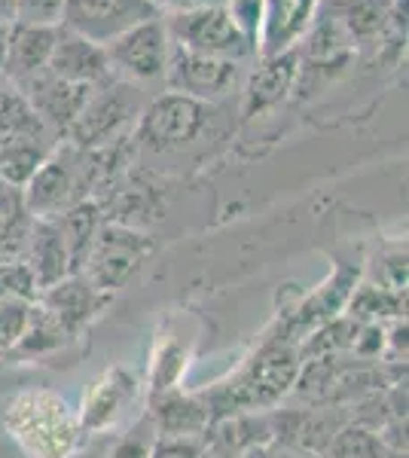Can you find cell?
Instances as JSON below:
<instances>
[{"mask_svg":"<svg viewBox=\"0 0 409 458\" xmlns=\"http://www.w3.org/2000/svg\"><path fill=\"white\" fill-rule=\"evenodd\" d=\"M300 367V345L285 343V339H269L239 376H233L229 382H223L211 394L202 397L211 422L223 416H235V412L275 410L290 394Z\"/></svg>","mask_w":409,"mask_h":458,"instance_id":"1","label":"cell"},{"mask_svg":"<svg viewBox=\"0 0 409 458\" xmlns=\"http://www.w3.org/2000/svg\"><path fill=\"white\" fill-rule=\"evenodd\" d=\"M95 183L98 174H95L92 150H80L68 141L43 157L31 181L21 187V199L34 220H55L58 214L86 202L89 187Z\"/></svg>","mask_w":409,"mask_h":458,"instance_id":"2","label":"cell"},{"mask_svg":"<svg viewBox=\"0 0 409 458\" xmlns=\"http://www.w3.org/2000/svg\"><path fill=\"white\" fill-rule=\"evenodd\" d=\"M171 43L190 49V53L223 58V62H235L254 55V47L248 43L235 21L229 19L226 6H205V10L192 13H171L166 21Z\"/></svg>","mask_w":409,"mask_h":458,"instance_id":"3","label":"cell"},{"mask_svg":"<svg viewBox=\"0 0 409 458\" xmlns=\"http://www.w3.org/2000/svg\"><path fill=\"white\" fill-rule=\"evenodd\" d=\"M147 254H150V239H147L144 233H138L135 226L101 224L80 276H83L95 291L110 293L129 282L132 272L138 269Z\"/></svg>","mask_w":409,"mask_h":458,"instance_id":"4","label":"cell"},{"mask_svg":"<svg viewBox=\"0 0 409 458\" xmlns=\"http://www.w3.org/2000/svg\"><path fill=\"white\" fill-rule=\"evenodd\" d=\"M159 16L162 10L156 0H68L62 13V28L98 47H107L129 28Z\"/></svg>","mask_w":409,"mask_h":458,"instance_id":"5","label":"cell"},{"mask_svg":"<svg viewBox=\"0 0 409 458\" xmlns=\"http://www.w3.org/2000/svg\"><path fill=\"white\" fill-rule=\"evenodd\" d=\"M208 123L205 101L187 98V95H159L141 110L138 141H144L150 150H175L190 144Z\"/></svg>","mask_w":409,"mask_h":458,"instance_id":"6","label":"cell"},{"mask_svg":"<svg viewBox=\"0 0 409 458\" xmlns=\"http://www.w3.org/2000/svg\"><path fill=\"white\" fill-rule=\"evenodd\" d=\"M141 110V101L135 95V89L116 83V86H104L92 89L89 101L80 110V116L73 120V125L64 135L73 147L80 150H95V147L107 144L110 138L120 135V129L132 120Z\"/></svg>","mask_w":409,"mask_h":458,"instance_id":"7","label":"cell"},{"mask_svg":"<svg viewBox=\"0 0 409 458\" xmlns=\"http://www.w3.org/2000/svg\"><path fill=\"white\" fill-rule=\"evenodd\" d=\"M168 47H171V37H168L166 19L159 16V19L141 21V25L129 28V31L120 34L116 40H110L107 47H104V53H107V62L114 64L116 71H123L125 77L150 83V80H159L162 73H166Z\"/></svg>","mask_w":409,"mask_h":458,"instance_id":"8","label":"cell"},{"mask_svg":"<svg viewBox=\"0 0 409 458\" xmlns=\"http://www.w3.org/2000/svg\"><path fill=\"white\" fill-rule=\"evenodd\" d=\"M235 73L239 64L235 62H223V58H208L199 53L171 43L168 47V62H166V86L177 95H187V98L208 101L217 98L235 83Z\"/></svg>","mask_w":409,"mask_h":458,"instance_id":"9","label":"cell"},{"mask_svg":"<svg viewBox=\"0 0 409 458\" xmlns=\"http://www.w3.org/2000/svg\"><path fill=\"white\" fill-rule=\"evenodd\" d=\"M47 73L58 80H68V83H83V86H101L107 83L110 62L107 53L98 43L86 40L80 34H71L58 25L55 47H52Z\"/></svg>","mask_w":409,"mask_h":458,"instance_id":"10","label":"cell"},{"mask_svg":"<svg viewBox=\"0 0 409 458\" xmlns=\"http://www.w3.org/2000/svg\"><path fill=\"white\" fill-rule=\"evenodd\" d=\"M25 92H28V105L37 116H40V123H49L55 125V129L68 131L73 120L80 116V110L89 101V95H92L95 86H83V83H68V80H58L52 77V73H37V77L25 80Z\"/></svg>","mask_w":409,"mask_h":458,"instance_id":"11","label":"cell"},{"mask_svg":"<svg viewBox=\"0 0 409 458\" xmlns=\"http://www.w3.org/2000/svg\"><path fill=\"white\" fill-rule=\"evenodd\" d=\"M205 458H239L254 446H272L266 412H235L208 425L202 434Z\"/></svg>","mask_w":409,"mask_h":458,"instance_id":"12","label":"cell"},{"mask_svg":"<svg viewBox=\"0 0 409 458\" xmlns=\"http://www.w3.org/2000/svg\"><path fill=\"white\" fill-rule=\"evenodd\" d=\"M296 80H300V53L287 49L281 55L266 58L263 68L251 73L248 89H244V116H257L281 105L294 92Z\"/></svg>","mask_w":409,"mask_h":458,"instance_id":"13","label":"cell"},{"mask_svg":"<svg viewBox=\"0 0 409 458\" xmlns=\"http://www.w3.org/2000/svg\"><path fill=\"white\" fill-rule=\"evenodd\" d=\"M58 28L49 25H10V40H6V55H4V68L13 80L25 83V80L37 77V73L47 71L52 47H55Z\"/></svg>","mask_w":409,"mask_h":458,"instance_id":"14","label":"cell"},{"mask_svg":"<svg viewBox=\"0 0 409 458\" xmlns=\"http://www.w3.org/2000/svg\"><path fill=\"white\" fill-rule=\"evenodd\" d=\"M107 297V293L95 291L92 284L86 282L83 276H68L64 282L47 287V291H40V302L47 312L55 318L58 324H62L64 334H77L80 327L92 318L95 312L101 309V300Z\"/></svg>","mask_w":409,"mask_h":458,"instance_id":"15","label":"cell"},{"mask_svg":"<svg viewBox=\"0 0 409 458\" xmlns=\"http://www.w3.org/2000/svg\"><path fill=\"white\" fill-rule=\"evenodd\" d=\"M318 10V0H266L263 28H260V53L263 58L281 55L306 34L311 16Z\"/></svg>","mask_w":409,"mask_h":458,"instance_id":"16","label":"cell"},{"mask_svg":"<svg viewBox=\"0 0 409 458\" xmlns=\"http://www.w3.org/2000/svg\"><path fill=\"white\" fill-rule=\"evenodd\" d=\"M25 263L31 266L40 291H47V287L73 276L68 248H64V239H62V233H58L55 220H34L31 224V235H28V248H25Z\"/></svg>","mask_w":409,"mask_h":458,"instance_id":"17","label":"cell"},{"mask_svg":"<svg viewBox=\"0 0 409 458\" xmlns=\"http://www.w3.org/2000/svg\"><path fill=\"white\" fill-rule=\"evenodd\" d=\"M156 428L159 437H202L211 425L208 406L202 397L187 394H162L156 401Z\"/></svg>","mask_w":409,"mask_h":458,"instance_id":"18","label":"cell"},{"mask_svg":"<svg viewBox=\"0 0 409 458\" xmlns=\"http://www.w3.org/2000/svg\"><path fill=\"white\" fill-rule=\"evenodd\" d=\"M55 226L64 239V248H68L71 272L73 276H80V272H83L89 248H92L95 235H98V229H101V205L92 202V199H86V202L73 205L71 211L58 214Z\"/></svg>","mask_w":409,"mask_h":458,"instance_id":"19","label":"cell"},{"mask_svg":"<svg viewBox=\"0 0 409 458\" xmlns=\"http://www.w3.org/2000/svg\"><path fill=\"white\" fill-rule=\"evenodd\" d=\"M348 318L361 324H379V318H400L406 312V291H391L385 284L354 287L348 297Z\"/></svg>","mask_w":409,"mask_h":458,"instance_id":"20","label":"cell"},{"mask_svg":"<svg viewBox=\"0 0 409 458\" xmlns=\"http://www.w3.org/2000/svg\"><path fill=\"white\" fill-rule=\"evenodd\" d=\"M361 334V321L354 318H330L321 327H315L311 334L300 343V358H324V354H348L354 349V339Z\"/></svg>","mask_w":409,"mask_h":458,"instance_id":"21","label":"cell"},{"mask_svg":"<svg viewBox=\"0 0 409 458\" xmlns=\"http://www.w3.org/2000/svg\"><path fill=\"white\" fill-rule=\"evenodd\" d=\"M43 157H47V150H43L37 138L0 141V181L10 183V187H25Z\"/></svg>","mask_w":409,"mask_h":458,"instance_id":"22","label":"cell"},{"mask_svg":"<svg viewBox=\"0 0 409 458\" xmlns=\"http://www.w3.org/2000/svg\"><path fill=\"white\" fill-rule=\"evenodd\" d=\"M132 397V379L125 373H110L98 388L92 391L83 412V425L86 428H104L110 419L120 412V406Z\"/></svg>","mask_w":409,"mask_h":458,"instance_id":"23","label":"cell"},{"mask_svg":"<svg viewBox=\"0 0 409 458\" xmlns=\"http://www.w3.org/2000/svg\"><path fill=\"white\" fill-rule=\"evenodd\" d=\"M352 37L342 28L339 16L324 19L306 40V58L311 64H339L352 53Z\"/></svg>","mask_w":409,"mask_h":458,"instance_id":"24","label":"cell"},{"mask_svg":"<svg viewBox=\"0 0 409 458\" xmlns=\"http://www.w3.org/2000/svg\"><path fill=\"white\" fill-rule=\"evenodd\" d=\"M324 458H391L388 446L382 443L376 431L354 422H345L330 440Z\"/></svg>","mask_w":409,"mask_h":458,"instance_id":"25","label":"cell"},{"mask_svg":"<svg viewBox=\"0 0 409 458\" xmlns=\"http://www.w3.org/2000/svg\"><path fill=\"white\" fill-rule=\"evenodd\" d=\"M394 0H348L342 10V28L348 31L352 40H363V37H376L379 31L388 28V13Z\"/></svg>","mask_w":409,"mask_h":458,"instance_id":"26","label":"cell"},{"mask_svg":"<svg viewBox=\"0 0 409 458\" xmlns=\"http://www.w3.org/2000/svg\"><path fill=\"white\" fill-rule=\"evenodd\" d=\"M43 135V123L21 95L0 92V141H16V138Z\"/></svg>","mask_w":409,"mask_h":458,"instance_id":"27","label":"cell"},{"mask_svg":"<svg viewBox=\"0 0 409 458\" xmlns=\"http://www.w3.org/2000/svg\"><path fill=\"white\" fill-rule=\"evenodd\" d=\"M40 287L25 260H6L0 263V302H37Z\"/></svg>","mask_w":409,"mask_h":458,"instance_id":"28","label":"cell"},{"mask_svg":"<svg viewBox=\"0 0 409 458\" xmlns=\"http://www.w3.org/2000/svg\"><path fill=\"white\" fill-rule=\"evenodd\" d=\"M31 306H28V302H0V354L13 352L21 343Z\"/></svg>","mask_w":409,"mask_h":458,"instance_id":"29","label":"cell"},{"mask_svg":"<svg viewBox=\"0 0 409 458\" xmlns=\"http://www.w3.org/2000/svg\"><path fill=\"white\" fill-rule=\"evenodd\" d=\"M226 13L235 21V28L248 37V43L257 49L260 43V28H263V13H266V0H226Z\"/></svg>","mask_w":409,"mask_h":458,"instance_id":"30","label":"cell"},{"mask_svg":"<svg viewBox=\"0 0 409 458\" xmlns=\"http://www.w3.org/2000/svg\"><path fill=\"white\" fill-rule=\"evenodd\" d=\"M16 4V21L19 25H62V13L68 0H13Z\"/></svg>","mask_w":409,"mask_h":458,"instance_id":"31","label":"cell"},{"mask_svg":"<svg viewBox=\"0 0 409 458\" xmlns=\"http://www.w3.org/2000/svg\"><path fill=\"white\" fill-rule=\"evenodd\" d=\"M150 458H205L202 437H159L150 446Z\"/></svg>","mask_w":409,"mask_h":458,"instance_id":"32","label":"cell"},{"mask_svg":"<svg viewBox=\"0 0 409 458\" xmlns=\"http://www.w3.org/2000/svg\"><path fill=\"white\" fill-rule=\"evenodd\" d=\"M110 458H150V446H147L144 440L129 437V440H123L120 446L114 449V455H110Z\"/></svg>","mask_w":409,"mask_h":458,"instance_id":"33","label":"cell"},{"mask_svg":"<svg viewBox=\"0 0 409 458\" xmlns=\"http://www.w3.org/2000/svg\"><path fill=\"white\" fill-rule=\"evenodd\" d=\"M166 4L171 13H192V10H205V6H223L226 0H159Z\"/></svg>","mask_w":409,"mask_h":458,"instance_id":"34","label":"cell"},{"mask_svg":"<svg viewBox=\"0 0 409 458\" xmlns=\"http://www.w3.org/2000/svg\"><path fill=\"white\" fill-rule=\"evenodd\" d=\"M239 458H275V449L272 446H254L248 453H242Z\"/></svg>","mask_w":409,"mask_h":458,"instance_id":"35","label":"cell"},{"mask_svg":"<svg viewBox=\"0 0 409 458\" xmlns=\"http://www.w3.org/2000/svg\"><path fill=\"white\" fill-rule=\"evenodd\" d=\"M275 458H321V455L302 453V449H275Z\"/></svg>","mask_w":409,"mask_h":458,"instance_id":"36","label":"cell"},{"mask_svg":"<svg viewBox=\"0 0 409 458\" xmlns=\"http://www.w3.org/2000/svg\"><path fill=\"white\" fill-rule=\"evenodd\" d=\"M6 40H10V25H0V64H4L6 55Z\"/></svg>","mask_w":409,"mask_h":458,"instance_id":"37","label":"cell"},{"mask_svg":"<svg viewBox=\"0 0 409 458\" xmlns=\"http://www.w3.org/2000/svg\"><path fill=\"white\" fill-rule=\"evenodd\" d=\"M156 4H159V0H156Z\"/></svg>","mask_w":409,"mask_h":458,"instance_id":"38","label":"cell"}]
</instances>
